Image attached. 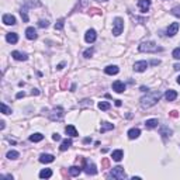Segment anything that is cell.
I'll return each instance as SVG.
<instances>
[{"instance_id": "cell-1", "label": "cell", "mask_w": 180, "mask_h": 180, "mask_svg": "<svg viewBox=\"0 0 180 180\" xmlns=\"http://www.w3.org/2000/svg\"><path fill=\"white\" fill-rule=\"evenodd\" d=\"M162 97L160 92H152V93H148L147 96H143L141 99V107L143 108H149V107L155 106V104L159 101V99Z\"/></svg>"}, {"instance_id": "cell-2", "label": "cell", "mask_w": 180, "mask_h": 180, "mask_svg": "<svg viewBox=\"0 0 180 180\" xmlns=\"http://www.w3.org/2000/svg\"><path fill=\"white\" fill-rule=\"evenodd\" d=\"M138 49H139L141 52L155 53V52H162V51H163V48H162V47H158L154 41H147V42H142V44H141Z\"/></svg>"}, {"instance_id": "cell-3", "label": "cell", "mask_w": 180, "mask_h": 180, "mask_svg": "<svg viewBox=\"0 0 180 180\" xmlns=\"http://www.w3.org/2000/svg\"><path fill=\"white\" fill-rule=\"evenodd\" d=\"M64 115H65V111L62 107H55V108H52V110L48 113V117H49L52 121H61L64 118Z\"/></svg>"}, {"instance_id": "cell-4", "label": "cell", "mask_w": 180, "mask_h": 180, "mask_svg": "<svg viewBox=\"0 0 180 180\" xmlns=\"http://www.w3.org/2000/svg\"><path fill=\"white\" fill-rule=\"evenodd\" d=\"M124 30V20L121 17H115L114 18V23H113V34L115 37H118Z\"/></svg>"}, {"instance_id": "cell-5", "label": "cell", "mask_w": 180, "mask_h": 180, "mask_svg": "<svg viewBox=\"0 0 180 180\" xmlns=\"http://www.w3.org/2000/svg\"><path fill=\"white\" fill-rule=\"evenodd\" d=\"M110 177L117 179V180H121V179H125V177H127V174H125V172H124V167L115 166V167H113V169H111Z\"/></svg>"}, {"instance_id": "cell-6", "label": "cell", "mask_w": 180, "mask_h": 180, "mask_svg": "<svg viewBox=\"0 0 180 180\" xmlns=\"http://www.w3.org/2000/svg\"><path fill=\"white\" fill-rule=\"evenodd\" d=\"M83 169H84V172H86V174H92V176H94V174L97 173L96 165H94L93 162L86 160V159H83Z\"/></svg>"}, {"instance_id": "cell-7", "label": "cell", "mask_w": 180, "mask_h": 180, "mask_svg": "<svg viewBox=\"0 0 180 180\" xmlns=\"http://www.w3.org/2000/svg\"><path fill=\"white\" fill-rule=\"evenodd\" d=\"M97 38V34L94 30H87L86 34H84V40H86L87 44H93Z\"/></svg>"}, {"instance_id": "cell-8", "label": "cell", "mask_w": 180, "mask_h": 180, "mask_svg": "<svg viewBox=\"0 0 180 180\" xmlns=\"http://www.w3.org/2000/svg\"><path fill=\"white\" fill-rule=\"evenodd\" d=\"M148 65L149 64H148L147 61H138V62L134 64V70L135 72H143V70H147Z\"/></svg>"}, {"instance_id": "cell-9", "label": "cell", "mask_w": 180, "mask_h": 180, "mask_svg": "<svg viewBox=\"0 0 180 180\" xmlns=\"http://www.w3.org/2000/svg\"><path fill=\"white\" fill-rule=\"evenodd\" d=\"M138 7L142 13H147L151 7V0H138Z\"/></svg>"}, {"instance_id": "cell-10", "label": "cell", "mask_w": 180, "mask_h": 180, "mask_svg": "<svg viewBox=\"0 0 180 180\" xmlns=\"http://www.w3.org/2000/svg\"><path fill=\"white\" fill-rule=\"evenodd\" d=\"M177 31H179V23H172L169 27H167L166 33H167L169 37H173V35H176L177 34Z\"/></svg>"}, {"instance_id": "cell-11", "label": "cell", "mask_w": 180, "mask_h": 180, "mask_svg": "<svg viewBox=\"0 0 180 180\" xmlns=\"http://www.w3.org/2000/svg\"><path fill=\"white\" fill-rule=\"evenodd\" d=\"M113 90L117 92V93H123L124 90H125V84H124L121 80H115L113 83Z\"/></svg>"}, {"instance_id": "cell-12", "label": "cell", "mask_w": 180, "mask_h": 180, "mask_svg": "<svg viewBox=\"0 0 180 180\" xmlns=\"http://www.w3.org/2000/svg\"><path fill=\"white\" fill-rule=\"evenodd\" d=\"M2 20H3V23L6 24V25H14V24H16V17L11 16V14H4Z\"/></svg>"}, {"instance_id": "cell-13", "label": "cell", "mask_w": 180, "mask_h": 180, "mask_svg": "<svg viewBox=\"0 0 180 180\" xmlns=\"http://www.w3.org/2000/svg\"><path fill=\"white\" fill-rule=\"evenodd\" d=\"M53 160H55L53 155H49V154H42L40 156V162H41V163H51V162H53Z\"/></svg>"}, {"instance_id": "cell-14", "label": "cell", "mask_w": 180, "mask_h": 180, "mask_svg": "<svg viewBox=\"0 0 180 180\" xmlns=\"http://www.w3.org/2000/svg\"><path fill=\"white\" fill-rule=\"evenodd\" d=\"M25 37L28 38V40H35L37 38V31H35V28L34 27H28L25 30Z\"/></svg>"}, {"instance_id": "cell-15", "label": "cell", "mask_w": 180, "mask_h": 180, "mask_svg": "<svg viewBox=\"0 0 180 180\" xmlns=\"http://www.w3.org/2000/svg\"><path fill=\"white\" fill-rule=\"evenodd\" d=\"M159 134L160 135H162V137H170V135H172V134H173V131L170 130L169 127H166V125H162V127L159 128Z\"/></svg>"}, {"instance_id": "cell-16", "label": "cell", "mask_w": 180, "mask_h": 180, "mask_svg": "<svg viewBox=\"0 0 180 180\" xmlns=\"http://www.w3.org/2000/svg\"><path fill=\"white\" fill-rule=\"evenodd\" d=\"M11 57H13L16 61H27V58H28L25 53L18 52V51H13V52H11Z\"/></svg>"}, {"instance_id": "cell-17", "label": "cell", "mask_w": 180, "mask_h": 180, "mask_svg": "<svg viewBox=\"0 0 180 180\" xmlns=\"http://www.w3.org/2000/svg\"><path fill=\"white\" fill-rule=\"evenodd\" d=\"M104 72H106L107 75H117L120 72V69H118V66H115V65H110V66L104 68Z\"/></svg>"}, {"instance_id": "cell-18", "label": "cell", "mask_w": 180, "mask_h": 180, "mask_svg": "<svg viewBox=\"0 0 180 180\" xmlns=\"http://www.w3.org/2000/svg\"><path fill=\"white\" fill-rule=\"evenodd\" d=\"M6 40L9 44H16L18 41V35L16 33H9V34H6Z\"/></svg>"}, {"instance_id": "cell-19", "label": "cell", "mask_w": 180, "mask_h": 180, "mask_svg": "<svg viewBox=\"0 0 180 180\" xmlns=\"http://www.w3.org/2000/svg\"><path fill=\"white\" fill-rule=\"evenodd\" d=\"M124 156V152L121 149H117V151H113V154H111V158H113L115 162H120Z\"/></svg>"}, {"instance_id": "cell-20", "label": "cell", "mask_w": 180, "mask_h": 180, "mask_svg": "<svg viewBox=\"0 0 180 180\" xmlns=\"http://www.w3.org/2000/svg\"><path fill=\"white\" fill-rule=\"evenodd\" d=\"M176 97H177V93L174 92V90H167L166 93H165V99H166L167 101H173V100H176Z\"/></svg>"}, {"instance_id": "cell-21", "label": "cell", "mask_w": 180, "mask_h": 180, "mask_svg": "<svg viewBox=\"0 0 180 180\" xmlns=\"http://www.w3.org/2000/svg\"><path fill=\"white\" fill-rule=\"evenodd\" d=\"M139 135H141V131L138 128H132V130L128 131V138L130 139H137Z\"/></svg>"}, {"instance_id": "cell-22", "label": "cell", "mask_w": 180, "mask_h": 180, "mask_svg": "<svg viewBox=\"0 0 180 180\" xmlns=\"http://www.w3.org/2000/svg\"><path fill=\"white\" fill-rule=\"evenodd\" d=\"M80 172H82V167H79V166H72V167H69V174H70L72 177L79 176Z\"/></svg>"}, {"instance_id": "cell-23", "label": "cell", "mask_w": 180, "mask_h": 180, "mask_svg": "<svg viewBox=\"0 0 180 180\" xmlns=\"http://www.w3.org/2000/svg\"><path fill=\"white\" fill-rule=\"evenodd\" d=\"M70 147H72V139H65V141H62V143H61L59 149L64 152V151H68V149H69Z\"/></svg>"}, {"instance_id": "cell-24", "label": "cell", "mask_w": 180, "mask_h": 180, "mask_svg": "<svg viewBox=\"0 0 180 180\" xmlns=\"http://www.w3.org/2000/svg\"><path fill=\"white\" fill-rule=\"evenodd\" d=\"M158 124H159L158 118H151V120H147L145 127H147V128H155V127H158Z\"/></svg>"}, {"instance_id": "cell-25", "label": "cell", "mask_w": 180, "mask_h": 180, "mask_svg": "<svg viewBox=\"0 0 180 180\" xmlns=\"http://www.w3.org/2000/svg\"><path fill=\"white\" fill-rule=\"evenodd\" d=\"M110 130H114V124H110V123H103L101 124V128H100L101 134L107 132V131H110Z\"/></svg>"}, {"instance_id": "cell-26", "label": "cell", "mask_w": 180, "mask_h": 180, "mask_svg": "<svg viewBox=\"0 0 180 180\" xmlns=\"http://www.w3.org/2000/svg\"><path fill=\"white\" fill-rule=\"evenodd\" d=\"M65 131H66V134L70 135V137H77V130L73 125H68V127L65 128Z\"/></svg>"}, {"instance_id": "cell-27", "label": "cell", "mask_w": 180, "mask_h": 180, "mask_svg": "<svg viewBox=\"0 0 180 180\" xmlns=\"http://www.w3.org/2000/svg\"><path fill=\"white\" fill-rule=\"evenodd\" d=\"M52 176V170L51 169H44L40 172V177L41 179H49V177Z\"/></svg>"}, {"instance_id": "cell-28", "label": "cell", "mask_w": 180, "mask_h": 180, "mask_svg": "<svg viewBox=\"0 0 180 180\" xmlns=\"http://www.w3.org/2000/svg\"><path fill=\"white\" fill-rule=\"evenodd\" d=\"M44 139V135L42 134H40V132H35V134H33L30 137V141L31 142H40V141H42Z\"/></svg>"}, {"instance_id": "cell-29", "label": "cell", "mask_w": 180, "mask_h": 180, "mask_svg": "<svg viewBox=\"0 0 180 180\" xmlns=\"http://www.w3.org/2000/svg\"><path fill=\"white\" fill-rule=\"evenodd\" d=\"M20 156V154H18V152H17V151H9V152H7V158H9V159H17V158Z\"/></svg>"}, {"instance_id": "cell-30", "label": "cell", "mask_w": 180, "mask_h": 180, "mask_svg": "<svg viewBox=\"0 0 180 180\" xmlns=\"http://www.w3.org/2000/svg\"><path fill=\"white\" fill-rule=\"evenodd\" d=\"M27 10H28V7H27V6H24L23 9H21V11H20V13H21V17H23V21H24V23H27V21H28V16H27Z\"/></svg>"}, {"instance_id": "cell-31", "label": "cell", "mask_w": 180, "mask_h": 180, "mask_svg": "<svg viewBox=\"0 0 180 180\" xmlns=\"http://www.w3.org/2000/svg\"><path fill=\"white\" fill-rule=\"evenodd\" d=\"M110 167V159L108 158H103L101 159V169H108Z\"/></svg>"}, {"instance_id": "cell-32", "label": "cell", "mask_w": 180, "mask_h": 180, "mask_svg": "<svg viewBox=\"0 0 180 180\" xmlns=\"http://www.w3.org/2000/svg\"><path fill=\"white\" fill-rule=\"evenodd\" d=\"M64 25H65V20H64V18H61V20H58L57 24H55V30L61 31L62 28H64Z\"/></svg>"}, {"instance_id": "cell-33", "label": "cell", "mask_w": 180, "mask_h": 180, "mask_svg": "<svg viewBox=\"0 0 180 180\" xmlns=\"http://www.w3.org/2000/svg\"><path fill=\"white\" fill-rule=\"evenodd\" d=\"M99 108L103 110V111L108 110V108H110V103H107V101H100V103H99Z\"/></svg>"}, {"instance_id": "cell-34", "label": "cell", "mask_w": 180, "mask_h": 180, "mask_svg": "<svg viewBox=\"0 0 180 180\" xmlns=\"http://www.w3.org/2000/svg\"><path fill=\"white\" fill-rule=\"evenodd\" d=\"M170 14H172V16H174V17H179V18H180V7L179 6L173 7V9L170 10Z\"/></svg>"}, {"instance_id": "cell-35", "label": "cell", "mask_w": 180, "mask_h": 180, "mask_svg": "<svg viewBox=\"0 0 180 180\" xmlns=\"http://www.w3.org/2000/svg\"><path fill=\"white\" fill-rule=\"evenodd\" d=\"M0 107H2V113H3V114H11V108H10V107H7L4 103L0 104Z\"/></svg>"}, {"instance_id": "cell-36", "label": "cell", "mask_w": 180, "mask_h": 180, "mask_svg": "<svg viewBox=\"0 0 180 180\" xmlns=\"http://www.w3.org/2000/svg\"><path fill=\"white\" fill-rule=\"evenodd\" d=\"M89 14H90V16H94V14H101V10H100V9H96V7H92V9H89Z\"/></svg>"}, {"instance_id": "cell-37", "label": "cell", "mask_w": 180, "mask_h": 180, "mask_svg": "<svg viewBox=\"0 0 180 180\" xmlns=\"http://www.w3.org/2000/svg\"><path fill=\"white\" fill-rule=\"evenodd\" d=\"M93 52H94L93 48H90V49H86V51L83 52V57H84V58H90L92 55H93Z\"/></svg>"}, {"instance_id": "cell-38", "label": "cell", "mask_w": 180, "mask_h": 180, "mask_svg": "<svg viewBox=\"0 0 180 180\" xmlns=\"http://www.w3.org/2000/svg\"><path fill=\"white\" fill-rule=\"evenodd\" d=\"M48 25H49V23H48L47 20H40L38 21V27H41V28H47Z\"/></svg>"}, {"instance_id": "cell-39", "label": "cell", "mask_w": 180, "mask_h": 180, "mask_svg": "<svg viewBox=\"0 0 180 180\" xmlns=\"http://www.w3.org/2000/svg\"><path fill=\"white\" fill-rule=\"evenodd\" d=\"M172 57H173L174 59H180V48H176V49L172 52Z\"/></svg>"}, {"instance_id": "cell-40", "label": "cell", "mask_w": 180, "mask_h": 180, "mask_svg": "<svg viewBox=\"0 0 180 180\" xmlns=\"http://www.w3.org/2000/svg\"><path fill=\"white\" fill-rule=\"evenodd\" d=\"M66 77H64L62 79V82H61V89H66Z\"/></svg>"}, {"instance_id": "cell-41", "label": "cell", "mask_w": 180, "mask_h": 180, "mask_svg": "<svg viewBox=\"0 0 180 180\" xmlns=\"http://www.w3.org/2000/svg\"><path fill=\"white\" fill-rule=\"evenodd\" d=\"M169 114H170V117H173V118H176V117H177V115H179V113H177V111H176V110H173V111H170V113H169Z\"/></svg>"}, {"instance_id": "cell-42", "label": "cell", "mask_w": 180, "mask_h": 180, "mask_svg": "<svg viewBox=\"0 0 180 180\" xmlns=\"http://www.w3.org/2000/svg\"><path fill=\"white\" fill-rule=\"evenodd\" d=\"M160 64V61L159 59H154V61H151V65H154V66H156V65Z\"/></svg>"}, {"instance_id": "cell-43", "label": "cell", "mask_w": 180, "mask_h": 180, "mask_svg": "<svg viewBox=\"0 0 180 180\" xmlns=\"http://www.w3.org/2000/svg\"><path fill=\"white\" fill-rule=\"evenodd\" d=\"M52 139L53 141H59L61 139V135H59V134H53V135H52Z\"/></svg>"}, {"instance_id": "cell-44", "label": "cell", "mask_w": 180, "mask_h": 180, "mask_svg": "<svg viewBox=\"0 0 180 180\" xmlns=\"http://www.w3.org/2000/svg\"><path fill=\"white\" fill-rule=\"evenodd\" d=\"M24 96H25V94H24V92H20V93H17V99H21V97H24Z\"/></svg>"}, {"instance_id": "cell-45", "label": "cell", "mask_w": 180, "mask_h": 180, "mask_svg": "<svg viewBox=\"0 0 180 180\" xmlns=\"http://www.w3.org/2000/svg\"><path fill=\"white\" fill-rule=\"evenodd\" d=\"M173 68H174V70H180V64H176Z\"/></svg>"}, {"instance_id": "cell-46", "label": "cell", "mask_w": 180, "mask_h": 180, "mask_svg": "<svg viewBox=\"0 0 180 180\" xmlns=\"http://www.w3.org/2000/svg\"><path fill=\"white\" fill-rule=\"evenodd\" d=\"M141 90H142V92H147V93H148V90H149V89H148V87H145V86H142V87H141Z\"/></svg>"}, {"instance_id": "cell-47", "label": "cell", "mask_w": 180, "mask_h": 180, "mask_svg": "<svg viewBox=\"0 0 180 180\" xmlns=\"http://www.w3.org/2000/svg\"><path fill=\"white\" fill-rule=\"evenodd\" d=\"M90 141H92V139H90V138H84V139H83V142H84V143H89Z\"/></svg>"}, {"instance_id": "cell-48", "label": "cell", "mask_w": 180, "mask_h": 180, "mask_svg": "<svg viewBox=\"0 0 180 180\" xmlns=\"http://www.w3.org/2000/svg\"><path fill=\"white\" fill-rule=\"evenodd\" d=\"M33 94H35V96H37V94H40V92H38L37 89H34V90H33Z\"/></svg>"}, {"instance_id": "cell-49", "label": "cell", "mask_w": 180, "mask_h": 180, "mask_svg": "<svg viewBox=\"0 0 180 180\" xmlns=\"http://www.w3.org/2000/svg\"><path fill=\"white\" fill-rule=\"evenodd\" d=\"M115 106L120 107V106H121V100H117V101H115Z\"/></svg>"}, {"instance_id": "cell-50", "label": "cell", "mask_w": 180, "mask_h": 180, "mask_svg": "<svg viewBox=\"0 0 180 180\" xmlns=\"http://www.w3.org/2000/svg\"><path fill=\"white\" fill-rule=\"evenodd\" d=\"M64 65L65 64H59V65H58V69H62V68H64Z\"/></svg>"}, {"instance_id": "cell-51", "label": "cell", "mask_w": 180, "mask_h": 180, "mask_svg": "<svg viewBox=\"0 0 180 180\" xmlns=\"http://www.w3.org/2000/svg\"><path fill=\"white\" fill-rule=\"evenodd\" d=\"M96 2H108V0H96Z\"/></svg>"}, {"instance_id": "cell-52", "label": "cell", "mask_w": 180, "mask_h": 180, "mask_svg": "<svg viewBox=\"0 0 180 180\" xmlns=\"http://www.w3.org/2000/svg\"><path fill=\"white\" fill-rule=\"evenodd\" d=\"M177 83H179V84H180V76H179V77H177Z\"/></svg>"}]
</instances>
